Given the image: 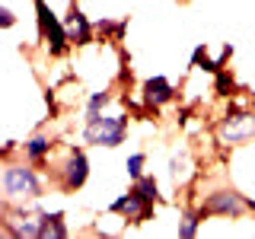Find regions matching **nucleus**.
<instances>
[{"label": "nucleus", "mask_w": 255, "mask_h": 239, "mask_svg": "<svg viewBox=\"0 0 255 239\" xmlns=\"http://www.w3.org/2000/svg\"><path fill=\"white\" fill-rule=\"evenodd\" d=\"M0 191L3 201L13 204H32L38 198H45L48 191V175L42 166L29 163V159H3V172H0Z\"/></svg>", "instance_id": "nucleus-1"}, {"label": "nucleus", "mask_w": 255, "mask_h": 239, "mask_svg": "<svg viewBox=\"0 0 255 239\" xmlns=\"http://www.w3.org/2000/svg\"><path fill=\"white\" fill-rule=\"evenodd\" d=\"M48 179H51L54 188L64 191V195H74V191H80L86 182H90V156H86V150L77 147V143H70V147L64 150V159L51 166Z\"/></svg>", "instance_id": "nucleus-2"}, {"label": "nucleus", "mask_w": 255, "mask_h": 239, "mask_svg": "<svg viewBox=\"0 0 255 239\" xmlns=\"http://www.w3.org/2000/svg\"><path fill=\"white\" fill-rule=\"evenodd\" d=\"M198 211L207 217H223V220H243L255 211V201L243 195L239 188H214L198 201Z\"/></svg>", "instance_id": "nucleus-3"}, {"label": "nucleus", "mask_w": 255, "mask_h": 239, "mask_svg": "<svg viewBox=\"0 0 255 239\" xmlns=\"http://www.w3.org/2000/svg\"><path fill=\"white\" fill-rule=\"evenodd\" d=\"M32 3H35V35H38V42H45L51 58H64V54L74 48V42H70V35H67V26H64V16L54 13L48 0H32Z\"/></svg>", "instance_id": "nucleus-4"}, {"label": "nucleus", "mask_w": 255, "mask_h": 239, "mask_svg": "<svg viewBox=\"0 0 255 239\" xmlns=\"http://www.w3.org/2000/svg\"><path fill=\"white\" fill-rule=\"evenodd\" d=\"M128 124H131V118H128L125 112H118V115H102L96 124L83 127V140L93 143V147L115 150L128 140Z\"/></svg>", "instance_id": "nucleus-5"}, {"label": "nucleus", "mask_w": 255, "mask_h": 239, "mask_svg": "<svg viewBox=\"0 0 255 239\" xmlns=\"http://www.w3.org/2000/svg\"><path fill=\"white\" fill-rule=\"evenodd\" d=\"M249 140H255V112H249V109L227 112L217 121V143H223V147H243Z\"/></svg>", "instance_id": "nucleus-6"}, {"label": "nucleus", "mask_w": 255, "mask_h": 239, "mask_svg": "<svg viewBox=\"0 0 255 239\" xmlns=\"http://www.w3.org/2000/svg\"><path fill=\"white\" fill-rule=\"evenodd\" d=\"M153 207H156V204L143 201L137 191H131V188H128L125 195H118L115 201H112V204L106 207V214H115V217H122L125 223L137 227V223H147L150 217H153Z\"/></svg>", "instance_id": "nucleus-7"}, {"label": "nucleus", "mask_w": 255, "mask_h": 239, "mask_svg": "<svg viewBox=\"0 0 255 239\" xmlns=\"http://www.w3.org/2000/svg\"><path fill=\"white\" fill-rule=\"evenodd\" d=\"M64 26H67V35H70V42H74V48L93 45L96 35H99V32H96V22H90V16L80 10V0H70V3H67Z\"/></svg>", "instance_id": "nucleus-8"}, {"label": "nucleus", "mask_w": 255, "mask_h": 239, "mask_svg": "<svg viewBox=\"0 0 255 239\" xmlns=\"http://www.w3.org/2000/svg\"><path fill=\"white\" fill-rule=\"evenodd\" d=\"M140 99H143V106H147V109L159 112L163 106H169V102L179 99V90L172 86V80H169V77L153 74V77L143 80V86H140Z\"/></svg>", "instance_id": "nucleus-9"}, {"label": "nucleus", "mask_w": 255, "mask_h": 239, "mask_svg": "<svg viewBox=\"0 0 255 239\" xmlns=\"http://www.w3.org/2000/svg\"><path fill=\"white\" fill-rule=\"evenodd\" d=\"M54 147H58V140L51 137V134H45V131H35V134H29L26 140L19 143V156L22 159H29V163H35V166H48V159L54 156Z\"/></svg>", "instance_id": "nucleus-10"}, {"label": "nucleus", "mask_w": 255, "mask_h": 239, "mask_svg": "<svg viewBox=\"0 0 255 239\" xmlns=\"http://www.w3.org/2000/svg\"><path fill=\"white\" fill-rule=\"evenodd\" d=\"M38 217H42V239H67L70 236L64 211H38Z\"/></svg>", "instance_id": "nucleus-11"}, {"label": "nucleus", "mask_w": 255, "mask_h": 239, "mask_svg": "<svg viewBox=\"0 0 255 239\" xmlns=\"http://www.w3.org/2000/svg\"><path fill=\"white\" fill-rule=\"evenodd\" d=\"M109 102H112V93H109V90H96V93H90V99H86V109H83V127H90V124L99 121V118L106 115Z\"/></svg>", "instance_id": "nucleus-12"}, {"label": "nucleus", "mask_w": 255, "mask_h": 239, "mask_svg": "<svg viewBox=\"0 0 255 239\" xmlns=\"http://www.w3.org/2000/svg\"><path fill=\"white\" fill-rule=\"evenodd\" d=\"M201 223H204V214L198 207H185L179 214V227H175V236L179 239H195L201 233Z\"/></svg>", "instance_id": "nucleus-13"}, {"label": "nucleus", "mask_w": 255, "mask_h": 239, "mask_svg": "<svg viewBox=\"0 0 255 239\" xmlns=\"http://www.w3.org/2000/svg\"><path fill=\"white\" fill-rule=\"evenodd\" d=\"M191 175H195V166H191L188 153L182 150L179 156H172V159H169V179H172V185H175V188H185Z\"/></svg>", "instance_id": "nucleus-14"}, {"label": "nucleus", "mask_w": 255, "mask_h": 239, "mask_svg": "<svg viewBox=\"0 0 255 239\" xmlns=\"http://www.w3.org/2000/svg\"><path fill=\"white\" fill-rule=\"evenodd\" d=\"M131 191H137L143 201H150V204L159 201V182H156L150 172H143L140 179H134V182H131Z\"/></svg>", "instance_id": "nucleus-15"}, {"label": "nucleus", "mask_w": 255, "mask_h": 239, "mask_svg": "<svg viewBox=\"0 0 255 239\" xmlns=\"http://www.w3.org/2000/svg\"><path fill=\"white\" fill-rule=\"evenodd\" d=\"M128 29V19H99L96 22V32L102 35V42H122Z\"/></svg>", "instance_id": "nucleus-16"}, {"label": "nucleus", "mask_w": 255, "mask_h": 239, "mask_svg": "<svg viewBox=\"0 0 255 239\" xmlns=\"http://www.w3.org/2000/svg\"><path fill=\"white\" fill-rule=\"evenodd\" d=\"M214 93H217V96H223V99L236 93V80H233V74H230L227 67H220L217 74H214Z\"/></svg>", "instance_id": "nucleus-17"}, {"label": "nucleus", "mask_w": 255, "mask_h": 239, "mask_svg": "<svg viewBox=\"0 0 255 239\" xmlns=\"http://www.w3.org/2000/svg\"><path fill=\"white\" fill-rule=\"evenodd\" d=\"M143 169H147V153H143V150H137V153H131L125 159V172H128V179H140L143 175Z\"/></svg>", "instance_id": "nucleus-18"}, {"label": "nucleus", "mask_w": 255, "mask_h": 239, "mask_svg": "<svg viewBox=\"0 0 255 239\" xmlns=\"http://www.w3.org/2000/svg\"><path fill=\"white\" fill-rule=\"evenodd\" d=\"M16 26V13L10 6H0V29H13Z\"/></svg>", "instance_id": "nucleus-19"}, {"label": "nucleus", "mask_w": 255, "mask_h": 239, "mask_svg": "<svg viewBox=\"0 0 255 239\" xmlns=\"http://www.w3.org/2000/svg\"><path fill=\"white\" fill-rule=\"evenodd\" d=\"M179 3H191V0H179Z\"/></svg>", "instance_id": "nucleus-20"}, {"label": "nucleus", "mask_w": 255, "mask_h": 239, "mask_svg": "<svg viewBox=\"0 0 255 239\" xmlns=\"http://www.w3.org/2000/svg\"><path fill=\"white\" fill-rule=\"evenodd\" d=\"M252 99H255V93H252Z\"/></svg>", "instance_id": "nucleus-21"}]
</instances>
